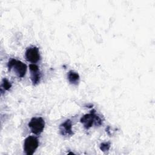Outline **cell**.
<instances>
[{
  "label": "cell",
  "instance_id": "3957f363",
  "mask_svg": "<svg viewBox=\"0 0 155 155\" xmlns=\"http://www.w3.org/2000/svg\"><path fill=\"white\" fill-rule=\"evenodd\" d=\"M39 146V140L36 137L28 136L24 143V150L27 155L33 154Z\"/></svg>",
  "mask_w": 155,
  "mask_h": 155
},
{
  "label": "cell",
  "instance_id": "7a4b0ae2",
  "mask_svg": "<svg viewBox=\"0 0 155 155\" xmlns=\"http://www.w3.org/2000/svg\"><path fill=\"white\" fill-rule=\"evenodd\" d=\"M8 70L13 69L15 73L19 78H23L27 71V65L22 62L15 59H11L7 64Z\"/></svg>",
  "mask_w": 155,
  "mask_h": 155
},
{
  "label": "cell",
  "instance_id": "277c9868",
  "mask_svg": "<svg viewBox=\"0 0 155 155\" xmlns=\"http://www.w3.org/2000/svg\"><path fill=\"white\" fill-rule=\"evenodd\" d=\"M28 125L33 134H39L44 129L45 122L41 117H35L31 118Z\"/></svg>",
  "mask_w": 155,
  "mask_h": 155
},
{
  "label": "cell",
  "instance_id": "5b68a950",
  "mask_svg": "<svg viewBox=\"0 0 155 155\" xmlns=\"http://www.w3.org/2000/svg\"><path fill=\"white\" fill-rule=\"evenodd\" d=\"M25 56L27 61L33 64L36 63L41 58L39 48L36 47H30L28 48L26 50Z\"/></svg>",
  "mask_w": 155,
  "mask_h": 155
},
{
  "label": "cell",
  "instance_id": "6da1fadb",
  "mask_svg": "<svg viewBox=\"0 0 155 155\" xmlns=\"http://www.w3.org/2000/svg\"><path fill=\"white\" fill-rule=\"evenodd\" d=\"M80 121L87 130L91 128L94 124L96 125H100L102 124V120L96 114L94 110H93L90 113L84 115L81 118Z\"/></svg>",
  "mask_w": 155,
  "mask_h": 155
},
{
  "label": "cell",
  "instance_id": "30bf717a",
  "mask_svg": "<svg viewBox=\"0 0 155 155\" xmlns=\"http://www.w3.org/2000/svg\"><path fill=\"white\" fill-rule=\"evenodd\" d=\"M110 148V143L109 142H104V143H102L100 145V149L103 152L108 151Z\"/></svg>",
  "mask_w": 155,
  "mask_h": 155
},
{
  "label": "cell",
  "instance_id": "52a82bcc",
  "mask_svg": "<svg viewBox=\"0 0 155 155\" xmlns=\"http://www.w3.org/2000/svg\"><path fill=\"white\" fill-rule=\"evenodd\" d=\"M59 131L61 134L64 136H72L73 132L72 131V124L70 119L66 120L59 126Z\"/></svg>",
  "mask_w": 155,
  "mask_h": 155
},
{
  "label": "cell",
  "instance_id": "8992f818",
  "mask_svg": "<svg viewBox=\"0 0 155 155\" xmlns=\"http://www.w3.org/2000/svg\"><path fill=\"white\" fill-rule=\"evenodd\" d=\"M29 69L30 71V78L33 85H36L39 83L41 80V73L39 67L35 64L29 65Z\"/></svg>",
  "mask_w": 155,
  "mask_h": 155
},
{
  "label": "cell",
  "instance_id": "ba28073f",
  "mask_svg": "<svg viewBox=\"0 0 155 155\" xmlns=\"http://www.w3.org/2000/svg\"><path fill=\"white\" fill-rule=\"evenodd\" d=\"M79 75L78 73L70 70L68 73V80L70 82V84L77 85L79 82Z\"/></svg>",
  "mask_w": 155,
  "mask_h": 155
},
{
  "label": "cell",
  "instance_id": "9c48e42d",
  "mask_svg": "<svg viewBox=\"0 0 155 155\" xmlns=\"http://www.w3.org/2000/svg\"><path fill=\"white\" fill-rule=\"evenodd\" d=\"M12 87L11 83L5 78L2 79V84H1V88L4 89V90H8Z\"/></svg>",
  "mask_w": 155,
  "mask_h": 155
}]
</instances>
